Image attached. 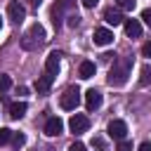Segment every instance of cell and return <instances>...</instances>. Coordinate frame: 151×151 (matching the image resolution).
Wrapping results in <instances>:
<instances>
[{
    "mask_svg": "<svg viewBox=\"0 0 151 151\" xmlns=\"http://www.w3.org/2000/svg\"><path fill=\"white\" fill-rule=\"evenodd\" d=\"M12 142H14V146H21V144L26 142V137H24V134H14V137H12Z\"/></svg>",
    "mask_w": 151,
    "mask_h": 151,
    "instance_id": "cell-24",
    "label": "cell"
},
{
    "mask_svg": "<svg viewBox=\"0 0 151 151\" xmlns=\"http://www.w3.org/2000/svg\"><path fill=\"white\" fill-rule=\"evenodd\" d=\"M73 5H76V0H57L54 5H52V12H50V17H52V24L59 28L61 26V19H64V14L68 12V9H73Z\"/></svg>",
    "mask_w": 151,
    "mask_h": 151,
    "instance_id": "cell-3",
    "label": "cell"
},
{
    "mask_svg": "<svg viewBox=\"0 0 151 151\" xmlns=\"http://www.w3.org/2000/svg\"><path fill=\"white\" fill-rule=\"evenodd\" d=\"M9 87H12V78L5 76V73H0V92H7Z\"/></svg>",
    "mask_w": 151,
    "mask_h": 151,
    "instance_id": "cell-18",
    "label": "cell"
},
{
    "mask_svg": "<svg viewBox=\"0 0 151 151\" xmlns=\"http://www.w3.org/2000/svg\"><path fill=\"white\" fill-rule=\"evenodd\" d=\"M61 130H64L61 118H57V116L47 118V123H45V134H47V137H57V134H61Z\"/></svg>",
    "mask_w": 151,
    "mask_h": 151,
    "instance_id": "cell-10",
    "label": "cell"
},
{
    "mask_svg": "<svg viewBox=\"0 0 151 151\" xmlns=\"http://www.w3.org/2000/svg\"><path fill=\"white\" fill-rule=\"evenodd\" d=\"M97 2H99V0H83V5H85V7H94Z\"/></svg>",
    "mask_w": 151,
    "mask_h": 151,
    "instance_id": "cell-29",
    "label": "cell"
},
{
    "mask_svg": "<svg viewBox=\"0 0 151 151\" xmlns=\"http://www.w3.org/2000/svg\"><path fill=\"white\" fill-rule=\"evenodd\" d=\"M85 106H87V111H97L99 106H101V92L99 90H87L85 92Z\"/></svg>",
    "mask_w": 151,
    "mask_h": 151,
    "instance_id": "cell-9",
    "label": "cell"
},
{
    "mask_svg": "<svg viewBox=\"0 0 151 151\" xmlns=\"http://www.w3.org/2000/svg\"><path fill=\"white\" fill-rule=\"evenodd\" d=\"M94 71H97L94 61H83V64H80V68H78V76H80L83 80H87V78H92V76H94Z\"/></svg>",
    "mask_w": 151,
    "mask_h": 151,
    "instance_id": "cell-16",
    "label": "cell"
},
{
    "mask_svg": "<svg viewBox=\"0 0 151 151\" xmlns=\"http://www.w3.org/2000/svg\"><path fill=\"white\" fill-rule=\"evenodd\" d=\"M26 109H28V104H26V101H14V104H9V118H12V120L24 118Z\"/></svg>",
    "mask_w": 151,
    "mask_h": 151,
    "instance_id": "cell-14",
    "label": "cell"
},
{
    "mask_svg": "<svg viewBox=\"0 0 151 151\" xmlns=\"http://www.w3.org/2000/svg\"><path fill=\"white\" fill-rule=\"evenodd\" d=\"M139 83H142V85H149V83H151V66H144V68H142Z\"/></svg>",
    "mask_w": 151,
    "mask_h": 151,
    "instance_id": "cell-19",
    "label": "cell"
},
{
    "mask_svg": "<svg viewBox=\"0 0 151 151\" xmlns=\"http://www.w3.org/2000/svg\"><path fill=\"white\" fill-rule=\"evenodd\" d=\"M92 146H94L97 151H106V144H104L101 137H94V139H92Z\"/></svg>",
    "mask_w": 151,
    "mask_h": 151,
    "instance_id": "cell-21",
    "label": "cell"
},
{
    "mask_svg": "<svg viewBox=\"0 0 151 151\" xmlns=\"http://www.w3.org/2000/svg\"><path fill=\"white\" fill-rule=\"evenodd\" d=\"M0 26H2V19H0Z\"/></svg>",
    "mask_w": 151,
    "mask_h": 151,
    "instance_id": "cell-31",
    "label": "cell"
},
{
    "mask_svg": "<svg viewBox=\"0 0 151 151\" xmlns=\"http://www.w3.org/2000/svg\"><path fill=\"white\" fill-rule=\"evenodd\" d=\"M66 24H68L71 28H76V26L80 24V17H78V14H68V21H66Z\"/></svg>",
    "mask_w": 151,
    "mask_h": 151,
    "instance_id": "cell-22",
    "label": "cell"
},
{
    "mask_svg": "<svg viewBox=\"0 0 151 151\" xmlns=\"http://www.w3.org/2000/svg\"><path fill=\"white\" fill-rule=\"evenodd\" d=\"M125 33H127V38H139L142 35V24H139V19H125Z\"/></svg>",
    "mask_w": 151,
    "mask_h": 151,
    "instance_id": "cell-12",
    "label": "cell"
},
{
    "mask_svg": "<svg viewBox=\"0 0 151 151\" xmlns=\"http://www.w3.org/2000/svg\"><path fill=\"white\" fill-rule=\"evenodd\" d=\"M130 149H132V144H130V142H125V139H123V142H118V151H130Z\"/></svg>",
    "mask_w": 151,
    "mask_h": 151,
    "instance_id": "cell-25",
    "label": "cell"
},
{
    "mask_svg": "<svg viewBox=\"0 0 151 151\" xmlns=\"http://www.w3.org/2000/svg\"><path fill=\"white\" fill-rule=\"evenodd\" d=\"M104 21H106L109 26H120V24H125V19H123V14H120L118 9H106V12H104Z\"/></svg>",
    "mask_w": 151,
    "mask_h": 151,
    "instance_id": "cell-13",
    "label": "cell"
},
{
    "mask_svg": "<svg viewBox=\"0 0 151 151\" xmlns=\"http://www.w3.org/2000/svg\"><path fill=\"white\" fill-rule=\"evenodd\" d=\"M12 137H14V132H12L9 127H0V146H5Z\"/></svg>",
    "mask_w": 151,
    "mask_h": 151,
    "instance_id": "cell-17",
    "label": "cell"
},
{
    "mask_svg": "<svg viewBox=\"0 0 151 151\" xmlns=\"http://www.w3.org/2000/svg\"><path fill=\"white\" fill-rule=\"evenodd\" d=\"M59 66H61V52H50V57H47V61H45V71H47V76H57L59 73Z\"/></svg>",
    "mask_w": 151,
    "mask_h": 151,
    "instance_id": "cell-8",
    "label": "cell"
},
{
    "mask_svg": "<svg viewBox=\"0 0 151 151\" xmlns=\"http://www.w3.org/2000/svg\"><path fill=\"white\" fill-rule=\"evenodd\" d=\"M7 17H9L12 24H21V21L26 19V9H24V5H21L19 0H9V5H7Z\"/></svg>",
    "mask_w": 151,
    "mask_h": 151,
    "instance_id": "cell-5",
    "label": "cell"
},
{
    "mask_svg": "<svg viewBox=\"0 0 151 151\" xmlns=\"http://www.w3.org/2000/svg\"><path fill=\"white\" fill-rule=\"evenodd\" d=\"M92 40H94V45H111L113 42V31H109V28H97L94 31V35H92Z\"/></svg>",
    "mask_w": 151,
    "mask_h": 151,
    "instance_id": "cell-11",
    "label": "cell"
},
{
    "mask_svg": "<svg viewBox=\"0 0 151 151\" xmlns=\"http://www.w3.org/2000/svg\"><path fill=\"white\" fill-rule=\"evenodd\" d=\"M68 127H71V132H73V134H83V132L90 127V120H87V116H83V113H76V116H71V120H68Z\"/></svg>",
    "mask_w": 151,
    "mask_h": 151,
    "instance_id": "cell-7",
    "label": "cell"
},
{
    "mask_svg": "<svg viewBox=\"0 0 151 151\" xmlns=\"http://www.w3.org/2000/svg\"><path fill=\"white\" fill-rule=\"evenodd\" d=\"M116 5L120 9H134V0H116Z\"/></svg>",
    "mask_w": 151,
    "mask_h": 151,
    "instance_id": "cell-20",
    "label": "cell"
},
{
    "mask_svg": "<svg viewBox=\"0 0 151 151\" xmlns=\"http://www.w3.org/2000/svg\"><path fill=\"white\" fill-rule=\"evenodd\" d=\"M68 151H87V146H85V144H80V142H73V144L68 146Z\"/></svg>",
    "mask_w": 151,
    "mask_h": 151,
    "instance_id": "cell-23",
    "label": "cell"
},
{
    "mask_svg": "<svg viewBox=\"0 0 151 151\" xmlns=\"http://www.w3.org/2000/svg\"><path fill=\"white\" fill-rule=\"evenodd\" d=\"M52 80H54V78H52V76H47V73H45V76H40V78L35 80V90H38V94H47V92H50V87H52Z\"/></svg>",
    "mask_w": 151,
    "mask_h": 151,
    "instance_id": "cell-15",
    "label": "cell"
},
{
    "mask_svg": "<svg viewBox=\"0 0 151 151\" xmlns=\"http://www.w3.org/2000/svg\"><path fill=\"white\" fill-rule=\"evenodd\" d=\"M59 104H61L64 111H76L78 104H80V90H78V87H68V90L61 94Z\"/></svg>",
    "mask_w": 151,
    "mask_h": 151,
    "instance_id": "cell-4",
    "label": "cell"
},
{
    "mask_svg": "<svg viewBox=\"0 0 151 151\" xmlns=\"http://www.w3.org/2000/svg\"><path fill=\"white\" fill-rule=\"evenodd\" d=\"M28 2H31V5H33V7H38V5H40V2H42V0H28Z\"/></svg>",
    "mask_w": 151,
    "mask_h": 151,
    "instance_id": "cell-30",
    "label": "cell"
},
{
    "mask_svg": "<svg viewBox=\"0 0 151 151\" xmlns=\"http://www.w3.org/2000/svg\"><path fill=\"white\" fill-rule=\"evenodd\" d=\"M137 151H151V144H149V142H142V144L137 146Z\"/></svg>",
    "mask_w": 151,
    "mask_h": 151,
    "instance_id": "cell-28",
    "label": "cell"
},
{
    "mask_svg": "<svg viewBox=\"0 0 151 151\" xmlns=\"http://www.w3.org/2000/svg\"><path fill=\"white\" fill-rule=\"evenodd\" d=\"M130 73H132V57H118V59H113V66L109 68L106 80L111 87H123L127 83Z\"/></svg>",
    "mask_w": 151,
    "mask_h": 151,
    "instance_id": "cell-1",
    "label": "cell"
},
{
    "mask_svg": "<svg viewBox=\"0 0 151 151\" xmlns=\"http://www.w3.org/2000/svg\"><path fill=\"white\" fill-rule=\"evenodd\" d=\"M142 54H144V57H149V59H151V40H149V42H146V45H144V47H142Z\"/></svg>",
    "mask_w": 151,
    "mask_h": 151,
    "instance_id": "cell-27",
    "label": "cell"
},
{
    "mask_svg": "<svg viewBox=\"0 0 151 151\" xmlns=\"http://www.w3.org/2000/svg\"><path fill=\"white\" fill-rule=\"evenodd\" d=\"M125 134H127V125H125V120H118V118H116V120L109 123V137H111V139L123 142Z\"/></svg>",
    "mask_w": 151,
    "mask_h": 151,
    "instance_id": "cell-6",
    "label": "cell"
},
{
    "mask_svg": "<svg viewBox=\"0 0 151 151\" xmlns=\"http://www.w3.org/2000/svg\"><path fill=\"white\" fill-rule=\"evenodd\" d=\"M142 21L151 26V9H144V12H142Z\"/></svg>",
    "mask_w": 151,
    "mask_h": 151,
    "instance_id": "cell-26",
    "label": "cell"
},
{
    "mask_svg": "<svg viewBox=\"0 0 151 151\" xmlns=\"http://www.w3.org/2000/svg\"><path fill=\"white\" fill-rule=\"evenodd\" d=\"M45 28L40 26V24H33L26 33H24V38H21V47L24 50H38L40 45H45Z\"/></svg>",
    "mask_w": 151,
    "mask_h": 151,
    "instance_id": "cell-2",
    "label": "cell"
}]
</instances>
